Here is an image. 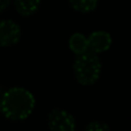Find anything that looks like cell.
Here are the masks:
<instances>
[{"label":"cell","mask_w":131,"mask_h":131,"mask_svg":"<svg viewBox=\"0 0 131 131\" xmlns=\"http://www.w3.org/2000/svg\"><path fill=\"white\" fill-rule=\"evenodd\" d=\"M36 106L35 95L29 90L14 86L0 97V113L10 121H23L32 114Z\"/></svg>","instance_id":"1"},{"label":"cell","mask_w":131,"mask_h":131,"mask_svg":"<svg viewBox=\"0 0 131 131\" xmlns=\"http://www.w3.org/2000/svg\"><path fill=\"white\" fill-rule=\"evenodd\" d=\"M101 61L98 54L90 51L81 55H76L72 63L75 79L83 86H90L97 83L101 75Z\"/></svg>","instance_id":"2"},{"label":"cell","mask_w":131,"mask_h":131,"mask_svg":"<svg viewBox=\"0 0 131 131\" xmlns=\"http://www.w3.org/2000/svg\"><path fill=\"white\" fill-rule=\"evenodd\" d=\"M50 131H76V120L71 113L62 108H54L47 115Z\"/></svg>","instance_id":"3"},{"label":"cell","mask_w":131,"mask_h":131,"mask_svg":"<svg viewBox=\"0 0 131 131\" xmlns=\"http://www.w3.org/2000/svg\"><path fill=\"white\" fill-rule=\"evenodd\" d=\"M22 36L21 27L13 20L0 21V46L10 47L20 41Z\"/></svg>","instance_id":"4"},{"label":"cell","mask_w":131,"mask_h":131,"mask_svg":"<svg viewBox=\"0 0 131 131\" xmlns=\"http://www.w3.org/2000/svg\"><path fill=\"white\" fill-rule=\"evenodd\" d=\"M112 36L109 32L105 30H97L89 35L88 37V46L89 51L95 54L105 53L112 46Z\"/></svg>","instance_id":"5"},{"label":"cell","mask_w":131,"mask_h":131,"mask_svg":"<svg viewBox=\"0 0 131 131\" xmlns=\"http://www.w3.org/2000/svg\"><path fill=\"white\" fill-rule=\"evenodd\" d=\"M68 46L69 50L74 53L75 55H81L83 53L88 52L89 46H88V37L85 35L81 34V32H75L69 37L68 40Z\"/></svg>","instance_id":"6"},{"label":"cell","mask_w":131,"mask_h":131,"mask_svg":"<svg viewBox=\"0 0 131 131\" xmlns=\"http://www.w3.org/2000/svg\"><path fill=\"white\" fill-rule=\"evenodd\" d=\"M41 0H12L17 13L22 16H31L38 10Z\"/></svg>","instance_id":"7"},{"label":"cell","mask_w":131,"mask_h":131,"mask_svg":"<svg viewBox=\"0 0 131 131\" xmlns=\"http://www.w3.org/2000/svg\"><path fill=\"white\" fill-rule=\"evenodd\" d=\"M68 4L77 13L88 14L97 9L99 0H68Z\"/></svg>","instance_id":"8"},{"label":"cell","mask_w":131,"mask_h":131,"mask_svg":"<svg viewBox=\"0 0 131 131\" xmlns=\"http://www.w3.org/2000/svg\"><path fill=\"white\" fill-rule=\"evenodd\" d=\"M83 131H111V128L101 121H92L84 128Z\"/></svg>","instance_id":"9"},{"label":"cell","mask_w":131,"mask_h":131,"mask_svg":"<svg viewBox=\"0 0 131 131\" xmlns=\"http://www.w3.org/2000/svg\"><path fill=\"white\" fill-rule=\"evenodd\" d=\"M12 5V0H0V14L9 8Z\"/></svg>","instance_id":"10"}]
</instances>
